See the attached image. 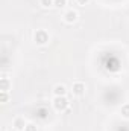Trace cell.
<instances>
[{
	"label": "cell",
	"instance_id": "cell-13",
	"mask_svg": "<svg viewBox=\"0 0 129 131\" xmlns=\"http://www.w3.org/2000/svg\"><path fill=\"white\" fill-rule=\"evenodd\" d=\"M88 2H90V0H76V3H78V5H81V6L88 5Z\"/></svg>",
	"mask_w": 129,
	"mask_h": 131
},
{
	"label": "cell",
	"instance_id": "cell-11",
	"mask_svg": "<svg viewBox=\"0 0 129 131\" xmlns=\"http://www.w3.org/2000/svg\"><path fill=\"white\" fill-rule=\"evenodd\" d=\"M53 3H55V0H40V5H41L43 8H46V9L52 8V6H53Z\"/></svg>",
	"mask_w": 129,
	"mask_h": 131
},
{
	"label": "cell",
	"instance_id": "cell-6",
	"mask_svg": "<svg viewBox=\"0 0 129 131\" xmlns=\"http://www.w3.org/2000/svg\"><path fill=\"white\" fill-rule=\"evenodd\" d=\"M52 92H53V96H67V93H68V90L64 84H56Z\"/></svg>",
	"mask_w": 129,
	"mask_h": 131
},
{
	"label": "cell",
	"instance_id": "cell-9",
	"mask_svg": "<svg viewBox=\"0 0 129 131\" xmlns=\"http://www.w3.org/2000/svg\"><path fill=\"white\" fill-rule=\"evenodd\" d=\"M67 3H68V0H55L53 6H55L56 9H64L65 6H67Z\"/></svg>",
	"mask_w": 129,
	"mask_h": 131
},
{
	"label": "cell",
	"instance_id": "cell-7",
	"mask_svg": "<svg viewBox=\"0 0 129 131\" xmlns=\"http://www.w3.org/2000/svg\"><path fill=\"white\" fill-rule=\"evenodd\" d=\"M26 125H28V124H26L24 117H15L14 122H12V127H14L15 130H18V131H24Z\"/></svg>",
	"mask_w": 129,
	"mask_h": 131
},
{
	"label": "cell",
	"instance_id": "cell-4",
	"mask_svg": "<svg viewBox=\"0 0 129 131\" xmlns=\"http://www.w3.org/2000/svg\"><path fill=\"white\" fill-rule=\"evenodd\" d=\"M62 18H64V21L67 23V25H73V23L78 21L79 14H78L76 9H67V11L64 12V15H62Z\"/></svg>",
	"mask_w": 129,
	"mask_h": 131
},
{
	"label": "cell",
	"instance_id": "cell-1",
	"mask_svg": "<svg viewBox=\"0 0 129 131\" xmlns=\"http://www.w3.org/2000/svg\"><path fill=\"white\" fill-rule=\"evenodd\" d=\"M49 41H50V35H49V32L46 29L35 31V34H33V43L36 46H46V44H49Z\"/></svg>",
	"mask_w": 129,
	"mask_h": 131
},
{
	"label": "cell",
	"instance_id": "cell-8",
	"mask_svg": "<svg viewBox=\"0 0 129 131\" xmlns=\"http://www.w3.org/2000/svg\"><path fill=\"white\" fill-rule=\"evenodd\" d=\"M120 114H122L123 119H129V104L122 105V108H120Z\"/></svg>",
	"mask_w": 129,
	"mask_h": 131
},
{
	"label": "cell",
	"instance_id": "cell-3",
	"mask_svg": "<svg viewBox=\"0 0 129 131\" xmlns=\"http://www.w3.org/2000/svg\"><path fill=\"white\" fill-rule=\"evenodd\" d=\"M85 92H87V85H85V82H82V81H76V82H73L71 93H73L74 96L81 98V96L85 95Z\"/></svg>",
	"mask_w": 129,
	"mask_h": 131
},
{
	"label": "cell",
	"instance_id": "cell-2",
	"mask_svg": "<svg viewBox=\"0 0 129 131\" xmlns=\"http://www.w3.org/2000/svg\"><path fill=\"white\" fill-rule=\"evenodd\" d=\"M52 105L56 111H65L70 107V101H68L67 96H53Z\"/></svg>",
	"mask_w": 129,
	"mask_h": 131
},
{
	"label": "cell",
	"instance_id": "cell-12",
	"mask_svg": "<svg viewBox=\"0 0 129 131\" xmlns=\"http://www.w3.org/2000/svg\"><path fill=\"white\" fill-rule=\"evenodd\" d=\"M24 131H38V125H36V124H33V122H29V124L26 125Z\"/></svg>",
	"mask_w": 129,
	"mask_h": 131
},
{
	"label": "cell",
	"instance_id": "cell-10",
	"mask_svg": "<svg viewBox=\"0 0 129 131\" xmlns=\"http://www.w3.org/2000/svg\"><path fill=\"white\" fill-rule=\"evenodd\" d=\"M9 99H11L9 92H0V102H2V104H8Z\"/></svg>",
	"mask_w": 129,
	"mask_h": 131
},
{
	"label": "cell",
	"instance_id": "cell-5",
	"mask_svg": "<svg viewBox=\"0 0 129 131\" xmlns=\"http://www.w3.org/2000/svg\"><path fill=\"white\" fill-rule=\"evenodd\" d=\"M11 89H12V81H11V78L6 76V75H3V76L0 78V92H9Z\"/></svg>",
	"mask_w": 129,
	"mask_h": 131
}]
</instances>
